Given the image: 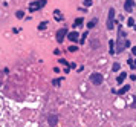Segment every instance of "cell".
<instances>
[{"label": "cell", "instance_id": "9a60e30c", "mask_svg": "<svg viewBox=\"0 0 136 127\" xmlns=\"http://www.w3.org/2000/svg\"><path fill=\"white\" fill-rule=\"evenodd\" d=\"M115 52H116V49H115V43H113V41H110V54L113 55Z\"/></svg>", "mask_w": 136, "mask_h": 127}, {"label": "cell", "instance_id": "ac0fdd59", "mask_svg": "<svg viewBox=\"0 0 136 127\" xmlns=\"http://www.w3.org/2000/svg\"><path fill=\"white\" fill-rule=\"evenodd\" d=\"M52 84H54V86H60V84H61V80H54Z\"/></svg>", "mask_w": 136, "mask_h": 127}, {"label": "cell", "instance_id": "e0dca14e", "mask_svg": "<svg viewBox=\"0 0 136 127\" xmlns=\"http://www.w3.org/2000/svg\"><path fill=\"white\" fill-rule=\"evenodd\" d=\"M16 16H17V18H23L25 12H23V11H17V12H16Z\"/></svg>", "mask_w": 136, "mask_h": 127}, {"label": "cell", "instance_id": "603a6c76", "mask_svg": "<svg viewBox=\"0 0 136 127\" xmlns=\"http://www.w3.org/2000/svg\"><path fill=\"white\" fill-rule=\"evenodd\" d=\"M60 64H63V66H69V63L66 60H60Z\"/></svg>", "mask_w": 136, "mask_h": 127}, {"label": "cell", "instance_id": "277c9868", "mask_svg": "<svg viewBox=\"0 0 136 127\" xmlns=\"http://www.w3.org/2000/svg\"><path fill=\"white\" fill-rule=\"evenodd\" d=\"M67 35V28H61L60 31L57 32V41L58 43H61L63 40H64V37Z\"/></svg>", "mask_w": 136, "mask_h": 127}, {"label": "cell", "instance_id": "7402d4cb", "mask_svg": "<svg viewBox=\"0 0 136 127\" xmlns=\"http://www.w3.org/2000/svg\"><path fill=\"white\" fill-rule=\"evenodd\" d=\"M83 2H84L86 6H90V5H92V0H83Z\"/></svg>", "mask_w": 136, "mask_h": 127}, {"label": "cell", "instance_id": "52a82bcc", "mask_svg": "<svg viewBox=\"0 0 136 127\" xmlns=\"http://www.w3.org/2000/svg\"><path fill=\"white\" fill-rule=\"evenodd\" d=\"M48 123H49V126H57V123H58L57 115H51V116H48Z\"/></svg>", "mask_w": 136, "mask_h": 127}, {"label": "cell", "instance_id": "8992f818", "mask_svg": "<svg viewBox=\"0 0 136 127\" xmlns=\"http://www.w3.org/2000/svg\"><path fill=\"white\" fill-rule=\"evenodd\" d=\"M133 6H135V2H133V0H125L124 8H125V11H127V12H130V11L133 9Z\"/></svg>", "mask_w": 136, "mask_h": 127}, {"label": "cell", "instance_id": "7a4b0ae2", "mask_svg": "<svg viewBox=\"0 0 136 127\" xmlns=\"http://www.w3.org/2000/svg\"><path fill=\"white\" fill-rule=\"evenodd\" d=\"M113 28H115V9L112 8L107 17V29H113Z\"/></svg>", "mask_w": 136, "mask_h": 127}, {"label": "cell", "instance_id": "30bf717a", "mask_svg": "<svg viewBox=\"0 0 136 127\" xmlns=\"http://www.w3.org/2000/svg\"><path fill=\"white\" fill-rule=\"evenodd\" d=\"M96 23H98V20H96V18H93V20H90V22L87 23V28H89V29H92V28H95V25H96Z\"/></svg>", "mask_w": 136, "mask_h": 127}, {"label": "cell", "instance_id": "9c48e42d", "mask_svg": "<svg viewBox=\"0 0 136 127\" xmlns=\"http://www.w3.org/2000/svg\"><path fill=\"white\" fill-rule=\"evenodd\" d=\"M129 89H130V86H122V89H119L118 94H119V95H124V94H127V92H129Z\"/></svg>", "mask_w": 136, "mask_h": 127}, {"label": "cell", "instance_id": "484cf974", "mask_svg": "<svg viewBox=\"0 0 136 127\" xmlns=\"http://www.w3.org/2000/svg\"><path fill=\"white\" fill-rule=\"evenodd\" d=\"M132 52H133V55H136V46H133V49H132Z\"/></svg>", "mask_w": 136, "mask_h": 127}, {"label": "cell", "instance_id": "ffe728a7", "mask_svg": "<svg viewBox=\"0 0 136 127\" xmlns=\"http://www.w3.org/2000/svg\"><path fill=\"white\" fill-rule=\"evenodd\" d=\"M67 51H69V52H75V51H78V48H77V46H70Z\"/></svg>", "mask_w": 136, "mask_h": 127}, {"label": "cell", "instance_id": "3957f363", "mask_svg": "<svg viewBox=\"0 0 136 127\" xmlns=\"http://www.w3.org/2000/svg\"><path fill=\"white\" fill-rule=\"evenodd\" d=\"M90 81H92L95 86H100V84H102V75L98 74V72H96V74H92V75H90Z\"/></svg>", "mask_w": 136, "mask_h": 127}, {"label": "cell", "instance_id": "ba28073f", "mask_svg": "<svg viewBox=\"0 0 136 127\" xmlns=\"http://www.w3.org/2000/svg\"><path fill=\"white\" fill-rule=\"evenodd\" d=\"M54 17H55V20H58V22H61V20H64V16L58 11V9H55L54 11Z\"/></svg>", "mask_w": 136, "mask_h": 127}, {"label": "cell", "instance_id": "4fadbf2b", "mask_svg": "<svg viewBox=\"0 0 136 127\" xmlns=\"http://www.w3.org/2000/svg\"><path fill=\"white\" fill-rule=\"evenodd\" d=\"M46 28H48V23H46V22H41V23L38 25V29H40V31H43V29H46Z\"/></svg>", "mask_w": 136, "mask_h": 127}, {"label": "cell", "instance_id": "7c38bea8", "mask_svg": "<svg viewBox=\"0 0 136 127\" xmlns=\"http://www.w3.org/2000/svg\"><path fill=\"white\" fill-rule=\"evenodd\" d=\"M125 75H127V74H124V72H122V74L119 75L118 78H116V81H118L119 84H121V83H124V80H125Z\"/></svg>", "mask_w": 136, "mask_h": 127}, {"label": "cell", "instance_id": "6da1fadb", "mask_svg": "<svg viewBox=\"0 0 136 127\" xmlns=\"http://www.w3.org/2000/svg\"><path fill=\"white\" fill-rule=\"evenodd\" d=\"M44 5H46V0H37V2H32V3L29 5V11H31V12L38 11V9H41Z\"/></svg>", "mask_w": 136, "mask_h": 127}, {"label": "cell", "instance_id": "5bb4252c", "mask_svg": "<svg viewBox=\"0 0 136 127\" xmlns=\"http://www.w3.org/2000/svg\"><path fill=\"white\" fill-rule=\"evenodd\" d=\"M119 67H121V64H119V63H115L113 66H112V70H113V72H118Z\"/></svg>", "mask_w": 136, "mask_h": 127}, {"label": "cell", "instance_id": "cb8c5ba5", "mask_svg": "<svg viewBox=\"0 0 136 127\" xmlns=\"http://www.w3.org/2000/svg\"><path fill=\"white\" fill-rule=\"evenodd\" d=\"M69 67H70V69H75V67H77V64H75V63H69Z\"/></svg>", "mask_w": 136, "mask_h": 127}, {"label": "cell", "instance_id": "d6986e66", "mask_svg": "<svg viewBox=\"0 0 136 127\" xmlns=\"http://www.w3.org/2000/svg\"><path fill=\"white\" fill-rule=\"evenodd\" d=\"M86 38H87V32H84V34L81 35V40H80V41H81V43H84V40H86Z\"/></svg>", "mask_w": 136, "mask_h": 127}, {"label": "cell", "instance_id": "8fae6325", "mask_svg": "<svg viewBox=\"0 0 136 127\" xmlns=\"http://www.w3.org/2000/svg\"><path fill=\"white\" fill-rule=\"evenodd\" d=\"M80 25H83V18H81V17H78V18L75 20V23H73V28H78Z\"/></svg>", "mask_w": 136, "mask_h": 127}, {"label": "cell", "instance_id": "2e32d148", "mask_svg": "<svg viewBox=\"0 0 136 127\" xmlns=\"http://www.w3.org/2000/svg\"><path fill=\"white\" fill-rule=\"evenodd\" d=\"M129 64H130L132 69H135L136 67V60H132V58H130V60H129Z\"/></svg>", "mask_w": 136, "mask_h": 127}, {"label": "cell", "instance_id": "5b68a950", "mask_svg": "<svg viewBox=\"0 0 136 127\" xmlns=\"http://www.w3.org/2000/svg\"><path fill=\"white\" fill-rule=\"evenodd\" d=\"M67 38L72 41V43H75V41H78V38H80V35H78V32L77 31H72L67 34Z\"/></svg>", "mask_w": 136, "mask_h": 127}, {"label": "cell", "instance_id": "44dd1931", "mask_svg": "<svg viewBox=\"0 0 136 127\" xmlns=\"http://www.w3.org/2000/svg\"><path fill=\"white\" fill-rule=\"evenodd\" d=\"M127 23H129V26H135V22H133V18H129V22H127Z\"/></svg>", "mask_w": 136, "mask_h": 127}, {"label": "cell", "instance_id": "d4e9b609", "mask_svg": "<svg viewBox=\"0 0 136 127\" xmlns=\"http://www.w3.org/2000/svg\"><path fill=\"white\" fill-rule=\"evenodd\" d=\"M132 106H133V107L136 109V98H133V103H132Z\"/></svg>", "mask_w": 136, "mask_h": 127}]
</instances>
